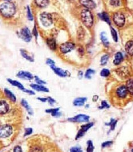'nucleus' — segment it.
Returning a JSON list of instances; mask_svg holds the SVG:
<instances>
[{"label":"nucleus","mask_w":133,"mask_h":152,"mask_svg":"<svg viewBox=\"0 0 133 152\" xmlns=\"http://www.w3.org/2000/svg\"><path fill=\"white\" fill-rule=\"evenodd\" d=\"M101 39L104 46L105 47H108L109 46V43L107 37V34L105 32H102L101 34Z\"/></svg>","instance_id":"28"},{"label":"nucleus","mask_w":133,"mask_h":152,"mask_svg":"<svg viewBox=\"0 0 133 152\" xmlns=\"http://www.w3.org/2000/svg\"><path fill=\"white\" fill-rule=\"evenodd\" d=\"M117 121L114 120V119H112L110 120V121L109 122V123H107L106 124V125H107V126H110V128L112 130H114L116 126V124H117Z\"/></svg>","instance_id":"34"},{"label":"nucleus","mask_w":133,"mask_h":152,"mask_svg":"<svg viewBox=\"0 0 133 152\" xmlns=\"http://www.w3.org/2000/svg\"><path fill=\"white\" fill-rule=\"evenodd\" d=\"M33 132V129L30 128H26L25 129V134H24V136H29Z\"/></svg>","instance_id":"38"},{"label":"nucleus","mask_w":133,"mask_h":152,"mask_svg":"<svg viewBox=\"0 0 133 152\" xmlns=\"http://www.w3.org/2000/svg\"><path fill=\"white\" fill-rule=\"evenodd\" d=\"M34 3L38 7L44 8L49 5V0H34Z\"/></svg>","instance_id":"20"},{"label":"nucleus","mask_w":133,"mask_h":152,"mask_svg":"<svg viewBox=\"0 0 133 152\" xmlns=\"http://www.w3.org/2000/svg\"><path fill=\"white\" fill-rule=\"evenodd\" d=\"M110 71L108 69H103L101 72L100 74L102 77H108L110 75Z\"/></svg>","instance_id":"36"},{"label":"nucleus","mask_w":133,"mask_h":152,"mask_svg":"<svg viewBox=\"0 0 133 152\" xmlns=\"http://www.w3.org/2000/svg\"><path fill=\"white\" fill-rule=\"evenodd\" d=\"M110 30H111V33H112V37H113V39L114 41L115 42H117V41H118V35H117V33L116 30L113 27L110 28Z\"/></svg>","instance_id":"31"},{"label":"nucleus","mask_w":133,"mask_h":152,"mask_svg":"<svg viewBox=\"0 0 133 152\" xmlns=\"http://www.w3.org/2000/svg\"><path fill=\"white\" fill-rule=\"evenodd\" d=\"M81 18L83 25L87 28L92 27L94 22V18L91 12L87 9H84L81 11Z\"/></svg>","instance_id":"2"},{"label":"nucleus","mask_w":133,"mask_h":152,"mask_svg":"<svg viewBox=\"0 0 133 152\" xmlns=\"http://www.w3.org/2000/svg\"><path fill=\"white\" fill-rule=\"evenodd\" d=\"M30 86L32 89H33L37 91H38V92H49V90L47 88L42 86V85L32 84H30Z\"/></svg>","instance_id":"17"},{"label":"nucleus","mask_w":133,"mask_h":152,"mask_svg":"<svg viewBox=\"0 0 133 152\" xmlns=\"http://www.w3.org/2000/svg\"><path fill=\"white\" fill-rule=\"evenodd\" d=\"M79 3L87 9H93L95 7V3L93 0H79Z\"/></svg>","instance_id":"11"},{"label":"nucleus","mask_w":133,"mask_h":152,"mask_svg":"<svg viewBox=\"0 0 133 152\" xmlns=\"http://www.w3.org/2000/svg\"><path fill=\"white\" fill-rule=\"evenodd\" d=\"M109 58V55L108 54H105L103 55L101 59V64L102 65H105L107 62V61Z\"/></svg>","instance_id":"33"},{"label":"nucleus","mask_w":133,"mask_h":152,"mask_svg":"<svg viewBox=\"0 0 133 152\" xmlns=\"http://www.w3.org/2000/svg\"><path fill=\"white\" fill-rule=\"evenodd\" d=\"M87 101V98L86 97H79L76 99L73 102V104L74 106H83L85 103V102Z\"/></svg>","instance_id":"25"},{"label":"nucleus","mask_w":133,"mask_h":152,"mask_svg":"<svg viewBox=\"0 0 133 152\" xmlns=\"http://www.w3.org/2000/svg\"><path fill=\"white\" fill-rule=\"evenodd\" d=\"M117 73L120 77H121L122 78H126L129 76V71L125 67H122L120 68L117 70Z\"/></svg>","instance_id":"15"},{"label":"nucleus","mask_w":133,"mask_h":152,"mask_svg":"<svg viewBox=\"0 0 133 152\" xmlns=\"http://www.w3.org/2000/svg\"><path fill=\"white\" fill-rule=\"evenodd\" d=\"M42 152V151L40 147H33L31 149V152Z\"/></svg>","instance_id":"44"},{"label":"nucleus","mask_w":133,"mask_h":152,"mask_svg":"<svg viewBox=\"0 0 133 152\" xmlns=\"http://www.w3.org/2000/svg\"><path fill=\"white\" fill-rule=\"evenodd\" d=\"M16 13V7L11 1H5L0 5V13L6 18H11Z\"/></svg>","instance_id":"1"},{"label":"nucleus","mask_w":133,"mask_h":152,"mask_svg":"<svg viewBox=\"0 0 133 152\" xmlns=\"http://www.w3.org/2000/svg\"><path fill=\"white\" fill-rule=\"evenodd\" d=\"M123 59H124V57H123L122 53L118 52L115 55V58H114L113 62H114V65H118L123 61Z\"/></svg>","instance_id":"19"},{"label":"nucleus","mask_w":133,"mask_h":152,"mask_svg":"<svg viewBox=\"0 0 133 152\" xmlns=\"http://www.w3.org/2000/svg\"><path fill=\"white\" fill-rule=\"evenodd\" d=\"M7 81H8L11 85H13V86H15L17 87L18 89H19L20 90H21V91H22L23 92H25L26 89L24 88V85H23L22 84H21L19 81H16V80H11V79H10V78H7Z\"/></svg>","instance_id":"18"},{"label":"nucleus","mask_w":133,"mask_h":152,"mask_svg":"<svg viewBox=\"0 0 133 152\" xmlns=\"http://www.w3.org/2000/svg\"><path fill=\"white\" fill-rule=\"evenodd\" d=\"M70 152H82V149L79 147H73L70 149Z\"/></svg>","instance_id":"42"},{"label":"nucleus","mask_w":133,"mask_h":152,"mask_svg":"<svg viewBox=\"0 0 133 152\" xmlns=\"http://www.w3.org/2000/svg\"><path fill=\"white\" fill-rule=\"evenodd\" d=\"M26 16H27V18L28 19L29 21H33L34 18H33V16L32 13L30 6L29 5H28L26 6Z\"/></svg>","instance_id":"30"},{"label":"nucleus","mask_w":133,"mask_h":152,"mask_svg":"<svg viewBox=\"0 0 133 152\" xmlns=\"http://www.w3.org/2000/svg\"><path fill=\"white\" fill-rule=\"evenodd\" d=\"M21 105L27 110V111L29 113V114H30L31 116L33 114V111L32 109L31 108V107L29 105L28 102L26 101L25 100L23 99L21 100Z\"/></svg>","instance_id":"24"},{"label":"nucleus","mask_w":133,"mask_h":152,"mask_svg":"<svg viewBox=\"0 0 133 152\" xmlns=\"http://www.w3.org/2000/svg\"><path fill=\"white\" fill-rule=\"evenodd\" d=\"M46 64L49 65V66L52 67L53 66H54L55 65V62L53 60H52V59H50V58H48L47 59L46 61Z\"/></svg>","instance_id":"40"},{"label":"nucleus","mask_w":133,"mask_h":152,"mask_svg":"<svg viewBox=\"0 0 133 152\" xmlns=\"http://www.w3.org/2000/svg\"><path fill=\"white\" fill-rule=\"evenodd\" d=\"M4 92H5V93L6 96L11 101H12L13 102L16 101V97H15V96L10 91H9L7 89H4Z\"/></svg>","instance_id":"26"},{"label":"nucleus","mask_w":133,"mask_h":152,"mask_svg":"<svg viewBox=\"0 0 133 152\" xmlns=\"http://www.w3.org/2000/svg\"><path fill=\"white\" fill-rule=\"evenodd\" d=\"M46 44L48 47L52 51H55L57 48L56 42L54 39H48L46 40Z\"/></svg>","instance_id":"21"},{"label":"nucleus","mask_w":133,"mask_h":152,"mask_svg":"<svg viewBox=\"0 0 133 152\" xmlns=\"http://www.w3.org/2000/svg\"><path fill=\"white\" fill-rule=\"evenodd\" d=\"M9 109V104L4 100L0 101V114L6 113Z\"/></svg>","instance_id":"14"},{"label":"nucleus","mask_w":133,"mask_h":152,"mask_svg":"<svg viewBox=\"0 0 133 152\" xmlns=\"http://www.w3.org/2000/svg\"><path fill=\"white\" fill-rule=\"evenodd\" d=\"M113 19L115 24L118 27H122L125 25V17L122 13H115L113 15Z\"/></svg>","instance_id":"5"},{"label":"nucleus","mask_w":133,"mask_h":152,"mask_svg":"<svg viewBox=\"0 0 133 152\" xmlns=\"http://www.w3.org/2000/svg\"><path fill=\"white\" fill-rule=\"evenodd\" d=\"M75 48V44L71 42H66L61 45L60 47V51L62 54H66L73 51Z\"/></svg>","instance_id":"7"},{"label":"nucleus","mask_w":133,"mask_h":152,"mask_svg":"<svg viewBox=\"0 0 133 152\" xmlns=\"http://www.w3.org/2000/svg\"><path fill=\"white\" fill-rule=\"evenodd\" d=\"M42 25L45 27H49L53 24V17L51 14L46 12L42 13L40 16Z\"/></svg>","instance_id":"3"},{"label":"nucleus","mask_w":133,"mask_h":152,"mask_svg":"<svg viewBox=\"0 0 133 152\" xmlns=\"http://www.w3.org/2000/svg\"><path fill=\"white\" fill-rule=\"evenodd\" d=\"M13 132L12 127L9 125H3L0 126V137L7 138L9 137Z\"/></svg>","instance_id":"6"},{"label":"nucleus","mask_w":133,"mask_h":152,"mask_svg":"<svg viewBox=\"0 0 133 152\" xmlns=\"http://www.w3.org/2000/svg\"><path fill=\"white\" fill-rule=\"evenodd\" d=\"M33 34L35 36L36 39H37V37H38V31H37V28L36 26H34L33 29Z\"/></svg>","instance_id":"45"},{"label":"nucleus","mask_w":133,"mask_h":152,"mask_svg":"<svg viewBox=\"0 0 133 152\" xmlns=\"http://www.w3.org/2000/svg\"><path fill=\"white\" fill-rule=\"evenodd\" d=\"M98 99V96H94L93 97V101H97Z\"/></svg>","instance_id":"49"},{"label":"nucleus","mask_w":133,"mask_h":152,"mask_svg":"<svg viewBox=\"0 0 133 152\" xmlns=\"http://www.w3.org/2000/svg\"><path fill=\"white\" fill-rule=\"evenodd\" d=\"M50 68L54 71V72L57 75H58L60 77H66V76H68V73H67V71H65V70H64L63 69H61L60 68L56 67L55 65L53 66H52Z\"/></svg>","instance_id":"13"},{"label":"nucleus","mask_w":133,"mask_h":152,"mask_svg":"<svg viewBox=\"0 0 133 152\" xmlns=\"http://www.w3.org/2000/svg\"><path fill=\"white\" fill-rule=\"evenodd\" d=\"M128 93V89H127L126 86H124V85H122V86H121L120 87H119L117 91V94L118 96L121 99H124V98L126 97Z\"/></svg>","instance_id":"12"},{"label":"nucleus","mask_w":133,"mask_h":152,"mask_svg":"<svg viewBox=\"0 0 133 152\" xmlns=\"http://www.w3.org/2000/svg\"><path fill=\"white\" fill-rule=\"evenodd\" d=\"M34 78H35V81H36V82L38 84H39V85H42V84H46V82H45L44 81L41 80V79H40L38 77H37V76H35V77H34Z\"/></svg>","instance_id":"39"},{"label":"nucleus","mask_w":133,"mask_h":152,"mask_svg":"<svg viewBox=\"0 0 133 152\" xmlns=\"http://www.w3.org/2000/svg\"><path fill=\"white\" fill-rule=\"evenodd\" d=\"M20 53L21 55L25 58L26 60L29 61V62H34V57L33 55H32L28 51L25 50V49H20Z\"/></svg>","instance_id":"16"},{"label":"nucleus","mask_w":133,"mask_h":152,"mask_svg":"<svg viewBox=\"0 0 133 152\" xmlns=\"http://www.w3.org/2000/svg\"><path fill=\"white\" fill-rule=\"evenodd\" d=\"M13 152H22V148H21V147H19V146H16L14 148Z\"/></svg>","instance_id":"46"},{"label":"nucleus","mask_w":133,"mask_h":152,"mask_svg":"<svg viewBox=\"0 0 133 152\" xmlns=\"http://www.w3.org/2000/svg\"><path fill=\"white\" fill-rule=\"evenodd\" d=\"M126 88L128 92H129L131 95H133V80L130 79L128 81Z\"/></svg>","instance_id":"29"},{"label":"nucleus","mask_w":133,"mask_h":152,"mask_svg":"<svg viewBox=\"0 0 133 152\" xmlns=\"http://www.w3.org/2000/svg\"><path fill=\"white\" fill-rule=\"evenodd\" d=\"M98 16H99L100 18L103 21H105V22H106L109 25L111 24V21L109 18V15L107 14V13L105 12H103L102 13H100L98 14Z\"/></svg>","instance_id":"27"},{"label":"nucleus","mask_w":133,"mask_h":152,"mask_svg":"<svg viewBox=\"0 0 133 152\" xmlns=\"http://www.w3.org/2000/svg\"><path fill=\"white\" fill-rule=\"evenodd\" d=\"M94 146L93 142L91 140H89L87 141V152H93L94 151Z\"/></svg>","instance_id":"35"},{"label":"nucleus","mask_w":133,"mask_h":152,"mask_svg":"<svg viewBox=\"0 0 133 152\" xmlns=\"http://www.w3.org/2000/svg\"><path fill=\"white\" fill-rule=\"evenodd\" d=\"M18 37L26 43H30L32 39V34L27 27L22 28L18 34Z\"/></svg>","instance_id":"4"},{"label":"nucleus","mask_w":133,"mask_h":152,"mask_svg":"<svg viewBox=\"0 0 133 152\" xmlns=\"http://www.w3.org/2000/svg\"><path fill=\"white\" fill-rule=\"evenodd\" d=\"M60 108H55V109H50L46 110V112L48 113H51L52 116L53 117H60L61 115V113L59 112Z\"/></svg>","instance_id":"22"},{"label":"nucleus","mask_w":133,"mask_h":152,"mask_svg":"<svg viewBox=\"0 0 133 152\" xmlns=\"http://www.w3.org/2000/svg\"><path fill=\"white\" fill-rule=\"evenodd\" d=\"M101 104H102L101 106L99 107V109H103L104 108H109L110 107V106L108 105V103L106 102L105 101H103L102 102Z\"/></svg>","instance_id":"41"},{"label":"nucleus","mask_w":133,"mask_h":152,"mask_svg":"<svg viewBox=\"0 0 133 152\" xmlns=\"http://www.w3.org/2000/svg\"><path fill=\"white\" fill-rule=\"evenodd\" d=\"M5 1H10V0H5Z\"/></svg>","instance_id":"50"},{"label":"nucleus","mask_w":133,"mask_h":152,"mask_svg":"<svg viewBox=\"0 0 133 152\" xmlns=\"http://www.w3.org/2000/svg\"><path fill=\"white\" fill-rule=\"evenodd\" d=\"M113 144V141H106V142H105L103 143L102 144V148H106V147H109L110 145H111L112 144Z\"/></svg>","instance_id":"43"},{"label":"nucleus","mask_w":133,"mask_h":152,"mask_svg":"<svg viewBox=\"0 0 133 152\" xmlns=\"http://www.w3.org/2000/svg\"><path fill=\"white\" fill-rule=\"evenodd\" d=\"M125 49L126 52L130 55L133 56V41H128L126 45H125Z\"/></svg>","instance_id":"23"},{"label":"nucleus","mask_w":133,"mask_h":152,"mask_svg":"<svg viewBox=\"0 0 133 152\" xmlns=\"http://www.w3.org/2000/svg\"><path fill=\"white\" fill-rule=\"evenodd\" d=\"M17 76L19 78L25 80H31L34 78V76L32 73L26 71H19L17 73Z\"/></svg>","instance_id":"10"},{"label":"nucleus","mask_w":133,"mask_h":152,"mask_svg":"<svg viewBox=\"0 0 133 152\" xmlns=\"http://www.w3.org/2000/svg\"><path fill=\"white\" fill-rule=\"evenodd\" d=\"M48 101L49 102V103L51 105H53L56 102V101L52 97H48Z\"/></svg>","instance_id":"47"},{"label":"nucleus","mask_w":133,"mask_h":152,"mask_svg":"<svg viewBox=\"0 0 133 152\" xmlns=\"http://www.w3.org/2000/svg\"><path fill=\"white\" fill-rule=\"evenodd\" d=\"M93 126V123H92V122L89 123V124H85V125L81 126V129L78 131V132L77 134V136L75 137L76 140L82 137L85 134V133Z\"/></svg>","instance_id":"8"},{"label":"nucleus","mask_w":133,"mask_h":152,"mask_svg":"<svg viewBox=\"0 0 133 152\" xmlns=\"http://www.w3.org/2000/svg\"><path fill=\"white\" fill-rule=\"evenodd\" d=\"M37 99L43 102H45L46 101H48V98H37Z\"/></svg>","instance_id":"48"},{"label":"nucleus","mask_w":133,"mask_h":152,"mask_svg":"<svg viewBox=\"0 0 133 152\" xmlns=\"http://www.w3.org/2000/svg\"><path fill=\"white\" fill-rule=\"evenodd\" d=\"M132 152H133V149L132 150Z\"/></svg>","instance_id":"51"},{"label":"nucleus","mask_w":133,"mask_h":152,"mask_svg":"<svg viewBox=\"0 0 133 152\" xmlns=\"http://www.w3.org/2000/svg\"><path fill=\"white\" fill-rule=\"evenodd\" d=\"M95 73V71L93 69H89L86 70L85 73V77L88 79H90L91 78V76Z\"/></svg>","instance_id":"32"},{"label":"nucleus","mask_w":133,"mask_h":152,"mask_svg":"<svg viewBox=\"0 0 133 152\" xmlns=\"http://www.w3.org/2000/svg\"><path fill=\"white\" fill-rule=\"evenodd\" d=\"M89 116L85 114H78L73 118H69L68 120L73 122H88L89 121Z\"/></svg>","instance_id":"9"},{"label":"nucleus","mask_w":133,"mask_h":152,"mask_svg":"<svg viewBox=\"0 0 133 152\" xmlns=\"http://www.w3.org/2000/svg\"><path fill=\"white\" fill-rule=\"evenodd\" d=\"M110 2L113 6H118L121 4V0H110Z\"/></svg>","instance_id":"37"}]
</instances>
